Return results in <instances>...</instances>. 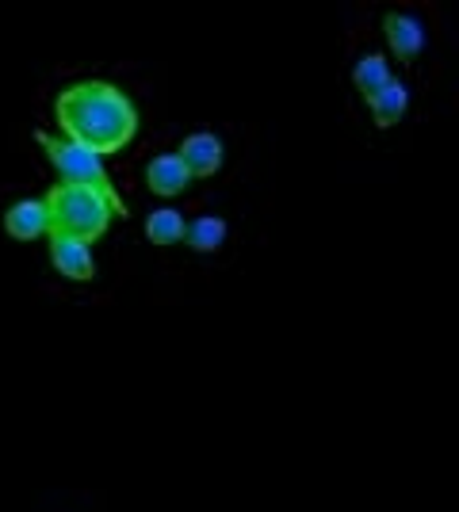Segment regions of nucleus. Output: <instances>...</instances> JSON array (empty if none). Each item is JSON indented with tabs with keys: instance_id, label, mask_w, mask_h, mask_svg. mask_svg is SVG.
I'll list each match as a JSON object with an SVG mask.
<instances>
[{
	"instance_id": "nucleus-7",
	"label": "nucleus",
	"mask_w": 459,
	"mask_h": 512,
	"mask_svg": "<svg viewBox=\"0 0 459 512\" xmlns=\"http://www.w3.org/2000/svg\"><path fill=\"white\" fill-rule=\"evenodd\" d=\"M146 184H150L153 195L173 199V195H180L188 184H192V176H188V169L180 165L176 153H161V157H153L150 165H146Z\"/></svg>"
},
{
	"instance_id": "nucleus-1",
	"label": "nucleus",
	"mask_w": 459,
	"mask_h": 512,
	"mask_svg": "<svg viewBox=\"0 0 459 512\" xmlns=\"http://www.w3.org/2000/svg\"><path fill=\"white\" fill-rule=\"evenodd\" d=\"M54 119L66 142L85 146L96 157L119 153L138 134V111L131 96L108 81H81L62 88V96L54 100Z\"/></svg>"
},
{
	"instance_id": "nucleus-3",
	"label": "nucleus",
	"mask_w": 459,
	"mask_h": 512,
	"mask_svg": "<svg viewBox=\"0 0 459 512\" xmlns=\"http://www.w3.org/2000/svg\"><path fill=\"white\" fill-rule=\"evenodd\" d=\"M35 138H39V146L46 150V157H50V165H54L62 184L104 195L111 203V211H115V218H127V214H131L127 203H123V195L115 192V184H111L108 169H104V157H96V153L85 150V146H73L66 138H54V134H46V130H39Z\"/></svg>"
},
{
	"instance_id": "nucleus-4",
	"label": "nucleus",
	"mask_w": 459,
	"mask_h": 512,
	"mask_svg": "<svg viewBox=\"0 0 459 512\" xmlns=\"http://www.w3.org/2000/svg\"><path fill=\"white\" fill-rule=\"evenodd\" d=\"M50 264H54V272H62L66 279H92L96 276L92 245L77 241V237L50 234Z\"/></svg>"
},
{
	"instance_id": "nucleus-8",
	"label": "nucleus",
	"mask_w": 459,
	"mask_h": 512,
	"mask_svg": "<svg viewBox=\"0 0 459 512\" xmlns=\"http://www.w3.org/2000/svg\"><path fill=\"white\" fill-rule=\"evenodd\" d=\"M383 27H387V43L398 54V62H414L417 54H421V46H425V27H421V20L406 16V12H391Z\"/></svg>"
},
{
	"instance_id": "nucleus-6",
	"label": "nucleus",
	"mask_w": 459,
	"mask_h": 512,
	"mask_svg": "<svg viewBox=\"0 0 459 512\" xmlns=\"http://www.w3.org/2000/svg\"><path fill=\"white\" fill-rule=\"evenodd\" d=\"M4 230H8L12 241H35V237L50 234L43 199H20V203H12L8 214H4Z\"/></svg>"
},
{
	"instance_id": "nucleus-2",
	"label": "nucleus",
	"mask_w": 459,
	"mask_h": 512,
	"mask_svg": "<svg viewBox=\"0 0 459 512\" xmlns=\"http://www.w3.org/2000/svg\"><path fill=\"white\" fill-rule=\"evenodd\" d=\"M46 207V222H50V234L62 237H77V241H100L108 234L111 218V203L104 195L88 192V188H69V184H54L43 199Z\"/></svg>"
},
{
	"instance_id": "nucleus-5",
	"label": "nucleus",
	"mask_w": 459,
	"mask_h": 512,
	"mask_svg": "<svg viewBox=\"0 0 459 512\" xmlns=\"http://www.w3.org/2000/svg\"><path fill=\"white\" fill-rule=\"evenodd\" d=\"M180 165L188 169V176H215L222 169V142L215 134H207V130H199V134H188L184 142H180Z\"/></svg>"
},
{
	"instance_id": "nucleus-10",
	"label": "nucleus",
	"mask_w": 459,
	"mask_h": 512,
	"mask_svg": "<svg viewBox=\"0 0 459 512\" xmlns=\"http://www.w3.org/2000/svg\"><path fill=\"white\" fill-rule=\"evenodd\" d=\"M352 81H356V88H360V96H364V100H372L375 92H383L394 77H391V65H387V58L368 54V58H360V62H356V69H352Z\"/></svg>"
},
{
	"instance_id": "nucleus-11",
	"label": "nucleus",
	"mask_w": 459,
	"mask_h": 512,
	"mask_svg": "<svg viewBox=\"0 0 459 512\" xmlns=\"http://www.w3.org/2000/svg\"><path fill=\"white\" fill-rule=\"evenodd\" d=\"M184 241H188L196 253H215V249H222V241H226V222L203 214V218L184 226Z\"/></svg>"
},
{
	"instance_id": "nucleus-9",
	"label": "nucleus",
	"mask_w": 459,
	"mask_h": 512,
	"mask_svg": "<svg viewBox=\"0 0 459 512\" xmlns=\"http://www.w3.org/2000/svg\"><path fill=\"white\" fill-rule=\"evenodd\" d=\"M368 107H372L375 127H394L406 115V107H410V92H406V85L391 81L383 92H375L372 100H368Z\"/></svg>"
},
{
	"instance_id": "nucleus-12",
	"label": "nucleus",
	"mask_w": 459,
	"mask_h": 512,
	"mask_svg": "<svg viewBox=\"0 0 459 512\" xmlns=\"http://www.w3.org/2000/svg\"><path fill=\"white\" fill-rule=\"evenodd\" d=\"M184 226H188L184 214L173 211V207H161L146 218V237L153 245H176V241H184Z\"/></svg>"
}]
</instances>
